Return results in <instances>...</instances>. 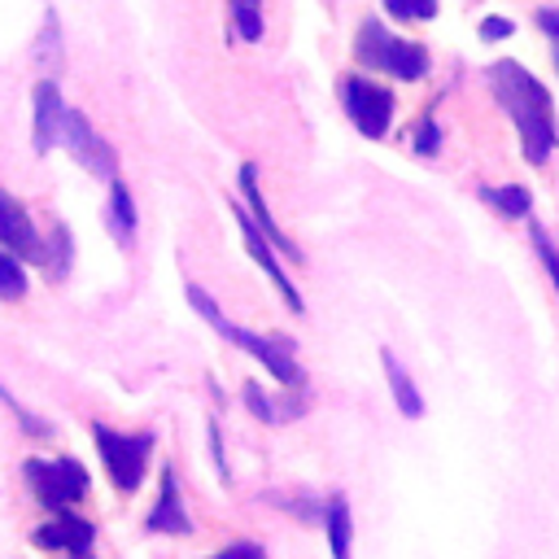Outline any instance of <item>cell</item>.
<instances>
[{"label": "cell", "instance_id": "21", "mask_svg": "<svg viewBox=\"0 0 559 559\" xmlns=\"http://www.w3.org/2000/svg\"><path fill=\"white\" fill-rule=\"evenodd\" d=\"M0 402L13 411V419H17V428H22L26 437H39V441H44V437H52V424H48V419H39L35 411H26V406H22V402H17V397H13L4 384H0Z\"/></svg>", "mask_w": 559, "mask_h": 559}, {"label": "cell", "instance_id": "11", "mask_svg": "<svg viewBox=\"0 0 559 559\" xmlns=\"http://www.w3.org/2000/svg\"><path fill=\"white\" fill-rule=\"evenodd\" d=\"M66 109H70V105H66L57 79H52V74H48V79H35V87H31V144H35L39 157L61 140V118H66Z\"/></svg>", "mask_w": 559, "mask_h": 559}, {"label": "cell", "instance_id": "5", "mask_svg": "<svg viewBox=\"0 0 559 559\" xmlns=\"http://www.w3.org/2000/svg\"><path fill=\"white\" fill-rule=\"evenodd\" d=\"M22 480L31 489V498L44 507V511H66L74 507L83 493H87V467L70 454H57V459H44V454H31L22 463Z\"/></svg>", "mask_w": 559, "mask_h": 559}, {"label": "cell", "instance_id": "17", "mask_svg": "<svg viewBox=\"0 0 559 559\" xmlns=\"http://www.w3.org/2000/svg\"><path fill=\"white\" fill-rule=\"evenodd\" d=\"M70 262H74V236H70L66 223H52V231L44 240V262L39 266L48 271V280H66Z\"/></svg>", "mask_w": 559, "mask_h": 559}, {"label": "cell", "instance_id": "19", "mask_svg": "<svg viewBox=\"0 0 559 559\" xmlns=\"http://www.w3.org/2000/svg\"><path fill=\"white\" fill-rule=\"evenodd\" d=\"M31 57H35V66H44L48 74H57V70H61V22H57V13H52V9H44V31L35 35Z\"/></svg>", "mask_w": 559, "mask_h": 559}, {"label": "cell", "instance_id": "4", "mask_svg": "<svg viewBox=\"0 0 559 559\" xmlns=\"http://www.w3.org/2000/svg\"><path fill=\"white\" fill-rule=\"evenodd\" d=\"M153 432L144 428V432H118V428H109V424H92V445H96V454H100V463H105V472H109V480H114V489L118 493H135L140 489V480H144V472H148V459H153Z\"/></svg>", "mask_w": 559, "mask_h": 559}, {"label": "cell", "instance_id": "29", "mask_svg": "<svg viewBox=\"0 0 559 559\" xmlns=\"http://www.w3.org/2000/svg\"><path fill=\"white\" fill-rule=\"evenodd\" d=\"M507 35H515V22H511V17H498V13H493V17L480 22V39L493 44V39H507Z\"/></svg>", "mask_w": 559, "mask_h": 559}, {"label": "cell", "instance_id": "30", "mask_svg": "<svg viewBox=\"0 0 559 559\" xmlns=\"http://www.w3.org/2000/svg\"><path fill=\"white\" fill-rule=\"evenodd\" d=\"M537 26L559 44V9H537Z\"/></svg>", "mask_w": 559, "mask_h": 559}, {"label": "cell", "instance_id": "14", "mask_svg": "<svg viewBox=\"0 0 559 559\" xmlns=\"http://www.w3.org/2000/svg\"><path fill=\"white\" fill-rule=\"evenodd\" d=\"M135 223H140L135 197H131V188L122 183V175H114V179H109V197H105V227H109V236L127 249V245L135 240Z\"/></svg>", "mask_w": 559, "mask_h": 559}, {"label": "cell", "instance_id": "28", "mask_svg": "<svg viewBox=\"0 0 559 559\" xmlns=\"http://www.w3.org/2000/svg\"><path fill=\"white\" fill-rule=\"evenodd\" d=\"M205 559H266V546L240 537V542H227L223 550H214V555H205Z\"/></svg>", "mask_w": 559, "mask_h": 559}, {"label": "cell", "instance_id": "24", "mask_svg": "<svg viewBox=\"0 0 559 559\" xmlns=\"http://www.w3.org/2000/svg\"><path fill=\"white\" fill-rule=\"evenodd\" d=\"M411 148H415L419 157H432V153L441 148V127L432 122V114H424V118L415 122V131H411Z\"/></svg>", "mask_w": 559, "mask_h": 559}, {"label": "cell", "instance_id": "27", "mask_svg": "<svg viewBox=\"0 0 559 559\" xmlns=\"http://www.w3.org/2000/svg\"><path fill=\"white\" fill-rule=\"evenodd\" d=\"M205 441H210V459H214L218 480H231V467H227V454H223V428H218L214 415H210V424H205Z\"/></svg>", "mask_w": 559, "mask_h": 559}, {"label": "cell", "instance_id": "22", "mask_svg": "<svg viewBox=\"0 0 559 559\" xmlns=\"http://www.w3.org/2000/svg\"><path fill=\"white\" fill-rule=\"evenodd\" d=\"M240 402H245V411H249L258 424H280V415H275V402L266 397V389H262L258 380H245V389H240Z\"/></svg>", "mask_w": 559, "mask_h": 559}, {"label": "cell", "instance_id": "26", "mask_svg": "<svg viewBox=\"0 0 559 559\" xmlns=\"http://www.w3.org/2000/svg\"><path fill=\"white\" fill-rule=\"evenodd\" d=\"M231 22H236V35L245 44H258L262 39V13L249 9V4H231Z\"/></svg>", "mask_w": 559, "mask_h": 559}, {"label": "cell", "instance_id": "13", "mask_svg": "<svg viewBox=\"0 0 559 559\" xmlns=\"http://www.w3.org/2000/svg\"><path fill=\"white\" fill-rule=\"evenodd\" d=\"M236 175H240V201H245V210L253 214V223L266 231V240L275 245V253H284L288 262H301L306 253L293 245V236H288V231L275 223V214H271V210H266V201H262V188H258V166H253V162H245Z\"/></svg>", "mask_w": 559, "mask_h": 559}, {"label": "cell", "instance_id": "20", "mask_svg": "<svg viewBox=\"0 0 559 559\" xmlns=\"http://www.w3.org/2000/svg\"><path fill=\"white\" fill-rule=\"evenodd\" d=\"M31 293V275H26V262L9 249H0V301H22Z\"/></svg>", "mask_w": 559, "mask_h": 559}, {"label": "cell", "instance_id": "10", "mask_svg": "<svg viewBox=\"0 0 559 559\" xmlns=\"http://www.w3.org/2000/svg\"><path fill=\"white\" fill-rule=\"evenodd\" d=\"M144 528L148 533H166V537H188L192 533V515L183 507L175 463H162V472H157V498H153V507L144 515Z\"/></svg>", "mask_w": 559, "mask_h": 559}, {"label": "cell", "instance_id": "32", "mask_svg": "<svg viewBox=\"0 0 559 559\" xmlns=\"http://www.w3.org/2000/svg\"><path fill=\"white\" fill-rule=\"evenodd\" d=\"M555 66H559V52H555Z\"/></svg>", "mask_w": 559, "mask_h": 559}, {"label": "cell", "instance_id": "3", "mask_svg": "<svg viewBox=\"0 0 559 559\" xmlns=\"http://www.w3.org/2000/svg\"><path fill=\"white\" fill-rule=\"evenodd\" d=\"M354 57L362 70H384L402 83H415L428 74V48L424 44H411L402 35H393L384 22L367 17L358 26V39H354Z\"/></svg>", "mask_w": 559, "mask_h": 559}, {"label": "cell", "instance_id": "31", "mask_svg": "<svg viewBox=\"0 0 559 559\" xmlns=\"http://www.w3.org/2000/svg\"><path fill=\"white\" fill-rule=\"evenodd\" d=\"M231 4H249V9H258V0H231Z\"/></svg>", "mask_w": 559, "mask_h": 559}, {"label": "cell", "instance_id": "16", "mask_svg": "<svg viewBox=\"0 0 559 559\" xmlns=\"http://www.w3.org/2000/svg\"><path fill=\"white\" fill-rule=\"evenodd\" d=\"M323 528H328L332 559H349V550H354V520H349L345 493H328V502H323Z\"/></svg>", "mask_w": 559, "mask_h": 559}, {"label": "cell", "instance_id": "15", "mask_svg": "<svg viewBox=\"0 0 559 559\" xmlns=\"http://www.w3.org/2000/svg\"><path fill=\"white\" fill-rule=\"evenodd\" d=\"M380 367H384V380H389V393H393V406L406 415V419H424V397L411 380V371L397 362L393 349H380Z\"/></svg>", "mask_w": 559, "mask_h": 559}, {"label": "cell", "instance_id": "23", "mask_svg": "<svg viewBox=\"0 0 559 559\" xmlns=\"http://www.w3.org/2000/svg\"><path fill=\"white\" fill-rule=\"evenodd\" d=\"M528 236H533V249H537V258H542L550 284H555V293H559V249H555V240L542 231V223H528Z\"/></svg>", "mask_w": 559, "mask_h": 559}, {"label": "cell", "instance_id": "2", "mask_svg": "<svg viewBox=\"0 0 559 559\" xmlns=\"http://www.w3.org/2000/svg\"><path fill=\"white\" fill-rule=\"evenodd\" d=\"M188 306L227 341V345H236V349H245L266 376H275L280 380V389H306V371L297 367V358H293V349H288V341H280V336H262V332H249V328H240V323H231L227 314H223V306L201 288V284H188Z\"/></svg>", "mask_w": 559, "mask_h": 559}, {"label": "cell", "instance_id": "12", "mask_svg": "<svg viewBox=\"0 0 559 559\" xmlns=\"http://www.w3.org/2000/svg\"><path fill=\"white\" fill-rule=\"evenodd\" d=\"M0 249L17 253L22 262H44V236L35 231V218L9 188H0Z\"/></svg>", "mask_w": 559, "mask_h": 559}, {"label": "cell", "instance_id": "25", "mask_svg": "<svg viewBox=\"0 0 559 559\" xmlns=\"http://www.w3.org/2000/svg\"><path fill=\"white\" fill-rule=\"evenodd\" d=\"M384 9L397 22H428V17H437V0H384Z\"/></svg>", "mask_w": 559, "mask_h": 559}, {"label": "cell", "instance_id": "6", "mask_svg": "<svg viewBox=\"0 0 559 559\" xmlns=\"http://www.w3.org/2000/svg\"><path fill=\"white\" fill-rule=\"evenodd\" d=\"M341 105L349 114V122L367 135V140H384L393 127V92L367 74H345L341 79Z\"/></svg>", "mask_w": 559, "mask_h": 559}, {"label": "cell", "instance_id": "9", "mask_svg": "<svg viewBox=\"0 0 559 559\" xmlns=\"http://www.w3.org/2000/svg\"><path fill=\"white\" fill-rule=\"evenodd\" d=\"M231 210V218H236V227H240V240H245V249H249V258L266 271V280L280 288V297H284V306L293 310V314H301L306 310V301H301V293H297V284L288 280V271H284V262H280V253H275V245L266 240V231L253 223V214L245 210V201H231L227 205Z\"/></svg>", "mask_w": 559, "mask_h": 559}, {"label": "cell", "instance_id": "18", "mask_svg": "<svg viewBox=\"0 0 559 559\" xmlns=\"http://www.w3.org/2000/svg\"><path fill=\"white\" fill-rule=\"evenodd\" d=\"M480 201L493 205L502 218H528L533 214V192L524 183H507V188H480Z\"/></svg>", "mask_w": 559, "mask_h": 559}, {"label": "cell", "instance_id": "1", "mask_svg": "<svg viewBox=\"0 0 559 559\" xmlns=\"http://www.w3.org/2000/svg\"><path fill=\"white\" fill-rule=\"evenodd\" d=\"M489 87L498 96V105L511 114L515 131H520V148L528 166H542L555 153L559 127H555V105L550 92L520 66V61H493L489 66Z\"/></svg>", "mask_w": 559, "mask_h": 559}, {"label": "cell", "instance_id": "8", "mask_svg": "<svg viewBox=\"0 0 559 559\" xmlns=\"http://www.w3.org/2000/svg\"><path fill=\"white\" fill-rule=\"evenodd\" d=\"M61 144L70 148V157L83 166V170H92L96 179H114L118 175V153H114V144L87 122V114H79V109H66V118H61Z\"/></svg>", "mask_w": 559, "mask_h": 559}, {"label": "cell", "instance_id": "7", "mask_svg": "<svg viewBox=\"0 0 559 559\" xmlns=\"http://www.w3.org/2000/svg\"><path fill=\"white\" fill-rule=\"evenodd\" d=\"M31 546L52 550V555H70V559H96V524L70 507L48 511V520L31 528Z\"/></svg>", "mask_w": 559, "mask_h": 559}]
</instances>
